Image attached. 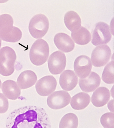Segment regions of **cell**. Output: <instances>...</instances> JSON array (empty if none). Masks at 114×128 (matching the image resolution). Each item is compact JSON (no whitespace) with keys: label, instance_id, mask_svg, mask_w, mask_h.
I'll return each instance as SVG.
<instances>
[{"label":"cell","instance_id":"obj_12","mask_svg":"<svg viewBox=\"0 0 114 128\" xmlns=\"http://www.w3.org/2000/svg\"><path fill=\"white\" fill-rule=\"evenodd\" d=\"M101 81L99 76L92 72L86 78L79 79L78 83L82 91L89 93L95 91L100 86Z\"/></svg>","mask_w":114,"mask_h":128},{"label":"cell","instance_id":"obj_9","mask_svg":"<svg viewBox=\"0 0 114 128\" xmlns=\"http://www.w3.org/2000/svg\"><path fill=\"white\" fill-rule=\"evenodd\" d=\"M48 67L52 74H61L64 70L66 65V58L65 54L57 51L51 54L48 62Z\"/></svg>","mask_w":114,"mask_h":128},{"label":"cell","instance_id":"obj_23","mask_svg":"<svg viewBox=\"0 0 114 128\" xmlns=\"http://www.w3.org/2000/svg\"><path fill=\"white\" fill-rule=\"evenodd\" d=\"M114 113L107 112L102 115L100 122L104 128H114Z\"/></svg>","mask_w":114,"mask_h":128},{"label":"cell","instance_id":"obj_14","mask_svg":"<svg viewBox=\"0 0 114 128\" xmlns=\"http://www.w3.org/2000/svg\"><path fill=\"white\" fill-rule=\"evenodd\" d=\"M54 41L58 49L64 52H69L74 49L75 43L71 38L65 33L57 34L54 38Z\"/></svg>","mask_w":114,"mask_h":128},{"label":"cell","instance_id":"obj_11","mask_svg":"<svg viewBox=\"0 0 114 128\" xmlns=\"http://www.w3.org/2000/svg\"><path fill=\"white\" fill-rule=\"evenodd\" d=\"M92 67L90 59L85 55L79 56L74 62V71L80 78H84L87 77L90 74Z\"/></svg>","mask_w":114,"mask_h":128},{"label":"cell","instance_id":"obj_27","mask_svg":"<svg viewBox=\"0 0 114 128\" xmlns=\"http://www.w3.org/2000/svg\"><path fill=\"white\" fill-rule=\"evenodd\" d=\"M2 46V40L0 38V48H1Z\"/></svg>","mask_w":114,"mask_h":128},{"label":"cell","instance_id":"obj_20","mask_svg":"<svg viewBox=\"0 0 114 128\" xmlns=\"http://www.w3.org/2000/svg\"><path fill=\"white\" fill-rule=\"evenodd\" d=\"M71 36L75 42L80 45L88 44L91 38L90 32L83 26H81L78 30L72 32Z\"/></svg>","mask_w":114,"mask_h":128},{"label":"cell","instance_id":"obj_16","mask_svg":"<svg viewBox=\"0 0 114 128\" xmlns=\"http://www.w3.org/2000/svg\"><path fill=\"white\" fill-rule=\"evenodd\" d=\"M3 94L8 99L15 100L21 94V89L17 82L12 80L5 81L2 86Z\"/></svg>","mask_w":114,"mask_h":128},{"label":"cell","instance_id":"obj_13","mask_svg":"<svg viewBox=\"0 0 114 128\" xmlns=\"http://www.w3.org/2000/svg\"><path fill=\"white\" fill-rule=\"evenodd\" d=\"M78 80L77 76L73 71L67 70L64 71L60 76L59 84L63 90L69 92L75 88Z\"/></svg>","mask_w":114,"mask_h":128},{"label":"cell","instance_id":"obj_17","mask_svg":"<svg viewBox=\"0 0 114 128\" xmlns=\"http://www.w3.org/2000/svg\"><path fill=\"white\" fill-rule=\"evenodd\" d=\"M37 80V76L34 72L30 70H27L20 74L17 83L21 90H25L33 86Z\"/></svg>","mask_w":114,"mask_h":128},{"label":"cell","instance_id":"obj_22","mask_svg":"<svg viewBox=\"0 0 114 128\" xmlns=\"http://www.w3.org/2000/svg\"><path fill=\"white\" fill-rule=\"evenodd\" d=\"M102 79L106 84H114V61L109 62L105 66L102 75Z\"/></svg>","mask_w":114,"mask_h":128},{"label":"cell","instance_id":"obj_25","mask_svg":"<svg viewBox=\"0 0 114 128\" xmlns=\"http://www.w3.org/2000/svg\"><path fill=\"white\" fill-rule=\"evenodd\" d=\"M107 107L110 112L114 113V99L110 100L108 103Z\"/></svg>","mask_w":114,"mask_h":128},{"label":"cell","instance_id":"obj_6","mask_svg":"<svg viewBox=\"0 0 114 128\" xmlns=\"http://www.w3.org/2000/svg\"><path fill=\"white\" fill-rule=\"evenodd\" d=\"M111 38L109 27L107 24L103 22L96 24L92 34L91 43L94 46L108 44Z\"/></svg>","mask_w":114,"mask_h":128},{"label":"cell","instance_id":"obj_18","mask_svg":"<svg viewBox=\"0 0 114 128\" xmlns=\"http://www.w3.org/2000/svg\"><path fill=\"white\" fill-rule=\"evenodd\" d=\"M89 95L84 92H80L72 97L70 105L72 108L80 110L86 108L90 102Z\"/></svg>","mask_w":114,"mask_h":128},{"label":"cell","instance_id":"obj_15","mask_svg":"<svg viewBox=\"0 0 114 128\" xmlns=\"http://www.w3.org/2000/svg\"><path fill=\"white\" fill-rule=\"evenodd\" d=\"M110 98L109 90L104 87H100L93 92L91 98V102L95 106L100 108L104 106Z\"/></svg>","mask_w":114,"mask_h":128},{"label":"cell","instance_id":"obj_1","mask_svg":"<svg viewBox=\"0 0 114 128\" xmlns=\"http://www.w3.org/2000/svg\"><path fill=\"white\" fill-rule=\"evenodd\" d=\"M6 128H51V125L44 109L36 106H27L16 109L10 114Z\"/></svg>","mask_w":114,"mask_h":128},{"label":"cell","instance_id":"obj_5","mask_svg":"<svg viewBox=\"0 0 114 128\" xmlns=\"http://www.w3.org/2000/svg\"><path fill=\"white\" fill-rule=\"evenodd\" d=\"M49 27V22L46 16L43 14H38L34 16L30 21L29 31L35 38H41L47 32Z\"/></svg>","mask_w":114,"mask_h":128},{"label":"cell","instance_id":"obj_28","mask_svg":"<svg viewBox=\"0 0 114 128\" xmlns=\"http://www.w3.org/2000/svg\"><path fill=\"white\" fill-rule=\"evenodd\" d=\"M2 86V81L1 80V79H0V89H1V87Z\"/></svg>","mask_w":114,"mask_h":128},{"label":"cell","instance_id":"obj_24","mask_svg":"<svg viewBox=\"0 0 114 128\" xmlns=\"http://www.w3.org/2000/svg\"><path fill=\"white\" fill-rule=\"evenodd\" d=\"M9 108L8 100L3 94L0 92V114L6 112Z\"/></svg>","mask_w":114,"mask_h":128},{"label":"cell","instance_id":"obj_21","mask_svg":"<svg viewBox=\"0 0 114 128\" xmlns=\"http://www.w3.org/2000/svg\"><path fill=\"white\" fill-rule=\"evenodd\" d=\"M78 119L73 113L66 114L60 121L59 128H78Z\"/></svg>","mask_w":114,"mask_h":128},{"label":"cell","instance_id":"obj_19","mask_svg":"<svg viewBox=\"0 0 114 128\" xmlns=\"http://www.w3.org/2000/svg\"><path fill=\"white\" fill-rule=\"evenodd\" d=\"M64 22L66 28L72 32L78 30L81 25L79 16L73 11H69L65 14Z\"/></svg>","mask_w":114,"mask_h":128},{"label":"cell","instance_id":"obj_2","mask_svg":"<svg viewBox=\"0 0 114 128\" xmlns=\"http://www.w3.org/2000/svg\"><path fill=\"white\" fill-rule=\"evenodd\" d=\"M14 20L10 15L0 16V38L5 42H17L22 36L20 29L13 26Z\"/></svg>","mask_w":114,"mask_h":128},{"label":"cell","instance_id":"obj_7","mask_svg":"<svg viewBox=\"0 0 114 128\" xmlns=\"http://www.w3.org/2000/svg\"><path fill=\"white\" fill-rule=\"evenodd\" d=\"M71 99L70 95L68 92L64 90L56 91L48 96L47 104L53 110H60L69 105Z\"/></svg>","mask_w":114,"mask_h":128},{"label":"cell","instance_id":"obj_3","mask_svg":"<svg viewBox=\"0 0 114 128\" xmlns=\"http://www.w3.org/2000/svg\"><path fill=\"white\" fill-rule=\"evenodd\" d=\"M49 47L43 39L37 40L30 50L29 56L31 62L36 66L43 64L47 61L49 55Z\"/></svg>","mask_w":114,"mask_h":128},{"label":"cell","instance_id":"obj_26","mask_svg":"<svg viewBox=\"0 0 114 128\" xmlns=\"http://www.w3.org/2000/svg\"><path fill=\"white\" fill-rule=\"evenodd\" d=\"M113 93V86L112 88V89L111 90V96L113 98H114Z\"/></svg>","mask_w":114,"mask_h":128},{"label":"cell","instance_id":"obj_10","mask_svg":"<svg viewBox=\"0 0 114 128\" xmlns=\"http://www.w3.org/2000/svg\"><path fill=\"white\" fill-rule=\"evenodd\" d=\"M57 82L52 76H45L37 82L35 86L36 90L40 96H47L55 90Z\"/></svg>","mask_w":114,"mask_h":128},{"label":"cell","instance_id":"obj_8","mask_svg":"<svg viewBox=\"0 0 114 128\" xmlns=\"http://www.w3.org/2000/svg\"><path fill=\"white\" fill-rule=\"evenodd\" d=\"M111 51L107 45L97 46L93 51L91 56L92 64L96 67L104 66L110 60Z\"/></svg>","mask_w":114,"mask_h":128},{"label":"cell","instance_id":"obj_4","mask_svg":"<svg viewBox=\"0 0 114 128\" xmlns=\"http://www.w3.org/2000/svg\"><path fill=\"white\" fill-rule=\"evenodd\" d=\"M16 59V54L12 48L5 46L0 49V74L5 76L12 74Z\"/></svg>","mask_w":114,"mask_h":128}]
</instances>
